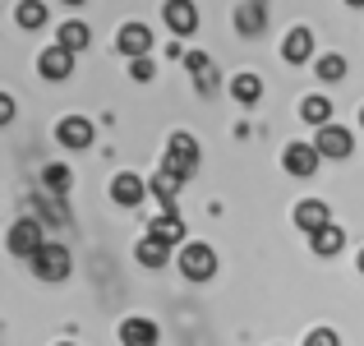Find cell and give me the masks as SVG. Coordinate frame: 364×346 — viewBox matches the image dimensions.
Wrapping results in <instances>:
<instances>
[{
  "label": "cell",
  "instance_id": "6",
  "mask_svg": "<svg viewBox=\"0 0 364 346\" xmlns=\"http://www.w3.org/2000/svg\"><path fill=\"white\" fill-rule=\"evenodd\" d=\"M295 226L309 231V236H318L323 226H332V213L323 199H304V204H295Z\"/></svg>",
  "mask_w": 364,
  "mask_h": 346
},
{
  "label": "cell",
  "instance_id": "14",
  "mask_svg": "<svg viewBox=\"0 0 364 346\" xmlns=\"http://www.w3.org/2000/svg\"><path fill=\"white\" fill-rule=\"evenodd\" d=\"M120 346H157V323L152 319H124L120 323Z\"/></svg>",
  "mask_w": 364,
  "mask_h": 346
},
{
  "label": "cell",
  "instance_id": "7",
  "mask_svg": "<svg viewBox=\"0 0 364 346\" xmlns=\"http://www.w3.org/2000/svg\"><path fill=\"white\" fill-rule=\"evenodd\" d=\"M116 46L129 56V61H139V56L152 51V28H148V23H124L120 37H116Z\"/></svg>",
  "mask_w": 364,
  "mask_h": 346
},
{
  "label": "cell",
  "instance_id": "11",
  "mask_svg": "<svg viewBox=\"0 0 364 346\" xmlns=\"http://www.w3.org/2000/svg\"><path fill=\"white\" fill-rule=\"evenodd\" d=\"M314 148L323 152V157H350V130H341V125H323L318 139H314Z\"/></svg>",
  "mask_w": 364,
  "mask_h": 346
},
{
  "label": "cell",
  "instance_id": "27",
  "mask_svg": "<svg viewBox=\"0 0 364 346\" xmlns=\"http://www.w3.org/2000/svg\"><path fill=\"white\" fill-rule=\"evenodd\" d=\"M46 185H51V189H65V185H70V171H65V167H46Z\"/></svg>",
  "mask_w": 364,
  "mask_h": 346
},
{
  "label": "cell",
  "instance_id": "15",
  "mask_svg": "<svg viewBox=\"0 0 364 346\" xmlns=\"http://www.w3.org/2000/svg\"><path fill=\"white\" fill-rule=\"evenodd\" d=\"M148 236H152V240H161V245H176V240H185V222H180V217L166 208V213H161L157 222L148 226Z\"/></svg>",
  "mask_w": 364,
  "mask_h": 346
},
{
  "label": "cell",
  "instance_id": "31",
  "mask_svg": "<svg viewBox=\"0 0 364 346\" xmlns=\"http://www.w3.org/2000/svg\"><path fill=\"white\" fill-rule=\"evenodd\" d=\"M65 5H83V0H65Z\"/></svg>",
  "mask_w": 364,
  "mask_h": 346
},
{
  "label": "cell",
  "instance_id": "24",
  "mask_svg": "<svg viewBox=\"0 0 364 346\" xmlns=\"http://www.w3.org/2000/svg\"><path fill=\"white\" fill-rule=\"evenodd\" d=\"M88 28H83V23H65L60 28V46H65V51H83V46H88Z\"/></svg>",
  "mask_w": 364,
  "mask_h": 346
},
{
  "label": "cell",
  "instance_id": "1",
  "mask_svg": "<svg viewBox=\"0 0 364 346\" xmlns=\"http://www.w3.org/2000/svg\"><path fill=\"white\" fill-rule=\"evenodd\" d=\"M161 171H171L176 180H189L198 171V143L189 139V134H171L166 143V162H161Z\"/></svg>",
  "mask_w": 364,
  "mask_h": 346
},
{
  "label": "cell",
  "instance_id": "21",
  "mask_svg": "<svg viewBox=\"0 0 364 346\" xmlns=\"http://www.w3.org/2000/svg\"><path fill=\"white\" fill-rule=\"evenodd\" d=\"M314 70H318V79L323 83H337V79H346V56H318V65H314Z\"/></svg>",
  "mask_w": 364,
  "mask_h": 346
},
{
  "label": "cell",
  "instance_id": "4",
  "mask_svg": "<svg viewBox=\"0 0 364 346\" xmlns=\"http://www.w3.org/2000/svg\"><path fill=\"white\" fill-rule=\"evenodd\" d=\"M37 70H42V79H51V83L70 79V74H74V51H65L60 42H55V46H46V51H42V61H37Z\"/></svg>",
  "mask_w": 364,
  "mask_h": 346
},
{
  "label": "cell",
  "instance_id": "2",
  "mask_svg": "<svg viewBox=\"0 0 364 346\" xmlns=\"http://www.w3.org/2000/svg\"><path fill=\"white\" fill-rule=\"evenodd\" d=\"M180 273L189 277V282H208V277L217 273V254H213V245H203V240H189L185 249H180Z\"/></svg>",
  "mask_w": 364,
  "mask_h": 346
},
{
  "label": "cell",
  "instance_id": "26",
  "mask_svg": "<svg viewBox=\"0 0 364 346\" xmlns=\"http://www.w3.org/2000/svg\"><path fill=\"white\" fill-rule=\"evenodd\" d=\"M304 346H341V342H337V332H332V328H314L309 337H304Z\"/></svg>",
  "mask_w": 364,
  "mask_h": 346
},
{
  "label": "cell",
  "instance_id": "33",
  "mask_svg": "<svg viewBox=\"0 0 364 346\" xmlns=\"http://www.w3.org/2000/svg\"><path fill=\"white\" fill-rule=\"evenodd\" d=\"M60 346H70V342H60Z\"/></svg>",
  "mask_w": 364,
  "mask_h": 346
},
{
  "label": "cell",
  "instance_id": "10",
  "mask_svg": "<svg viewBox=\"0 0 364 346\" xmlns=\"http://www.w3.org/2000/svg\"><path fill=\"white\" fill-rule=\"evenodd\" d=\"M55 139H60V148H88V143H92V120H83V115H65V120L55 125Z\"/></svg>",
  "mask_w": 364,
  "mask_h": 346
},
{
  "label": "cell",
  "instance_id": "30",
  "mask_svg": "<svg viewBox=\"0 0 364 346\" xmlns=\"http://www.w3.org/2000/svg\"><path fill=\"white\" fill-rule=\"evenodd\" d=\"M360 273H364V249H360Z\"/></svg>",
  "mask_w": 364,
  "mask_h": 346
},
{
  "label": "cell",
  "instance_id": "16",
  "mask_svg": "<svg viewBox=\"0 0 364 346\" xmlns=\"http://www.w3.org/2000/svg\"><path fill=\"white\" fill-rule=\"evenodd\" d=\"M231 98L240 102V107H254V102L263 98V79H258V74H235L231 79Z\"/></svg>",
  "mask_w": 364,
  "mask_h": 346
},
{
  "label": "cell",
  "instance_id": "8",
  "mask_svg": "<svg viewBox=\"0 0 364 346\" xmlns=\"http://www.w3.org/2000/svg\"><path fill=\"white\" fill-rule=\"evenodd\" d=\"M42 245H46V240H42V222H14V226H9V249H14V254L33 258Z\"/></svg>",
  "mask_w": 364,
  "mask_h": 346
},
{
  "label": "cell",
  "instance_id": "12",
  "mask_svg": "<svg viewBox=\"0 0 364 346\" xmlns=\"http://www.w3.org/2000/svg\"><path fill=\"white\" fill-rule=\"evenodd\" d=\"M166 23H171V33H176V37H189L198 28L194 0H166Z\"/></svg>",
  "mask_w": 364,
  "mask_h": 346
},
{
  "label": "cell",
  "instance_id": "17",
  "mask_svg": "<svg viewBox=\"0 0 364 346\" xmlns=\"http://www.w3.org/2000/svg\"><path fill=\"white\" fill-rule=\"evenodd\" d=\"M309 240H314V254H318V258H332L341 245H346V231H341V226H323L318 236H309Z\"/></svg>",
  "mask_w": 364,
  "mask_h": 346
},
{
  "label": "cell",
  "instance_id": "29",
  "mask_svg": "<svg viewBox=\"0 0 364 346\" xmlns=\"http://www.w3.org/2000/svg\"><path fill=\"white\" fill-rule=\"evenodd\" d=\"M346 5H350V9H364V0H346Z\"/></svg>",
  "mask_w": 364,
  "mask_h": 346
},
{
  "label": "cell",
  "instance_id": "22",
  "mask_svg": "<svg viewBox=\"0 0 364 346\" xmlns=\"http://www.w3.org/2000/svg\"><path fill=\"white\" fill-rule=\"evenodd\" d=\"M134 254H139V263L143 268H161V263H166V245H161V240H139V249H134Z\"/></svg>",
  "mask_w": 364,
  "mask_h": 346
},
{
  "label": "cell",
  "instance_id": "20",
  "mask_svg": "<svg viewBox=\"0 0 364 346\" xmlns=\"http://www.w3.org/2000/svg\"><path fill=\"white\" fill-rule=\"evenodd\" d=\"M300 115H304L309 125H318V130H323V125H332V102H328V98H304V102H300Z\"/></svg>",
  "mask_w": 364,
  "mask_h": 346
},
{
  "label": "cell",
  "instance_id": "25",
  "mask_svg": "<svg viewBox=\"0 0 364 346\" xmlns=\"http://www.w3.org/2000/svg\"><path fill=\"white\" fill-rule=\"evenodd\" d=\"M180 185H185V180H176L171 171H161V176L152 180V194H157L161 204H176V189H180Z\"/></svg>",
  "mask_w": 364,
  "mask_h": 346
},
{
  "label": "cell",
  "instance_id": "32",
  "mask_svg": "<svg viewBox=\"0 0 364 346\" xmlns=\"http://www.w3.org/2000/svg\"><path fill=\"white\" fill-rule=\"evenodd\" d=\"M360 125H364V107H360Z\"/></svg>",
  "mask_w": 364,
  "mask_h": 346
},
{
  "label": "cell",
  "instance_id": "23",
  "mask_svg": "<svg viewBox=\"0 0 364 346\" xmlns=\"http://www.w3.org/2000/svg\"><path fill=\"white\" fill-rule=\"evenodd\" d=\"M46 23V5L42 0H23L18 5V28H42Z\"/></svg>",
  "mask_w": 364,
  "mask_h": 346
},
{
  "label": "cell",
  "instance_id": "19",
  "mask_svg": "<svg viewBox=\"0 0 364 346\" xmlns=\"http://www.w3.org/2000/svg\"><path fill=\"white\" fill-rule=\"evenodd\" d=\"M263 23H267V14H263V5H240V14H235V28H240L245 37H254V33H263Z\"/></svg>",
  "mask_w": 364,
  "mask_h": 346
},
{
  "label": "cell",
  "instance_id": "18",
  "mask_svg": "<svg viewBox=\"0 0 364 346\" xmlns=\"http://www.w3.org/2000/svg\"><path fill=\"white\" fill-rule=\"evenodd\" d=\"M185 65L194 70V79H198V88H203V93H213V88H217V70H213V61H208V56L189 51V56H185Z\"/></svg>",
  "mask_w": 364,
  "mask_h": 346
},
{
  "label": "cell",
  "instance_id": "3",
  "mask_svg": "<svg viewBox=\"0 0 364 346\" xmlns=\"http://www.w3.org/2000/svg\"><path fill=\"white\" fill-rule=\"evenodd\" d=\"M70 268H74V258H70V249H65V245H42L33 254V273L42 277V282H65Z\"/></svg>",
  "mask_w": 364,
  "mask_h": 346
},
{
  "label": "cell",
  "instance_id": "9",
  "mask_svg": "<svg viewBox=\"0 0 364 346\" xmlns=\"http://www.w3.org/2000/svg\"><path fill=\"white\" fill-rule=\"evenodd\" d=\"M152 185H143L139 176H134V171H120L116 180H111V199H116L120 208H139L143 204V194H148Z\"/></svg>",
  "mask_w": 364,
  "mask_h": 346
},
{
  "label": "cell",
  "instance_id": "28",
  "mask_svg": "<svg viewBox=\"0 0 364 346\" xmlns=\"http://www.w3.org/2000/svg\"><path fill=\"white\" fill-rule=\"evenodd\" d=\"M129 74H134L139 83H148V79H152V61H148V56H139V61L129 65Z\"/></svg>",
  "mask_w": 364,
  "mask_h": 346
},
{
  "label": "cell",
  "instance_id": "5",
  "mask_svg": "<svg viewBox=\"0 0 364 346\" xmlns=\"http://www.w3.org/2000/svg\"><path fill=\"white\" fill-rule=\"evenodd\" d=\"M318 157L323 152L314 148V143H291V148L282 152V167L291 171V176H314V171H318Z\"/></svg>",
  "mask_w": 364,
  "mask_h": 346
},
{
  "label": "cell",
  "instance_id": "13",
  "mask_svg": "<svg viewBox=\"0 0 364 346\" xmlns=\"http://www.w3.org/2000/svg\"><path fill=\"white\" fill-rule=\"evenodd\" d=\"M309 56H314V33H309V28H291L286 42H282V61L286 65H304Z\"/></svg>",
  "mask_w": 364,
  "mask_h": 346
}]
</instances>
